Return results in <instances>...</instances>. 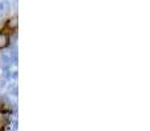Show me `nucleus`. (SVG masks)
Returning a JSON list of instances; mask_svg holds the SVG:
<instances>
[{
  "label": "nucleus",
  "mask_w": 150,
  "mask_h": 131,
  "mask_svg": "<svg viewBox=\"0 0 150 131\" xmlns=\"http://www.w3.org/2000/svg\"><path fill=\"white\" fill-rule=\"evenodd\" d=\"M0 66L1 67H4V68H7V67H9L11 66V59L7 57V55H4V57L0 59Z\"/></svg>",
  "instance_id": "1"
},
{
  "label": "nucleus",
  "mask_w": 150,
  "mask_h": 131,
  "mask_svg": "<svg viewBox=\"0 0 150 131\" xmlns=\"http://www.w3.org/2000/svg\"><path fill=\"white\" fill-rule=\"evenodd\" d=\"M7 43H8L7 37H5L3 33H0V49H1V47H5L7 46Z\"/></svg>",
  "instance_id": "2"
},
{
  "label": "nucleus",
  "mask_w": 150,
  "mask_h": 131,
  "mask_svg": "<svg viewBox=\"0 0 150 131\" xmlns=\"http://www.w3.org/2000/svg\"><path fill=\"white\" fill-rule=\"evenodd\" d=\"M1 126H3V119H1V116H0V129H1Z\"/></svg>",
  "instance_id": "3"
},
{
  "label": "nucleus",
  "mask_w": 150,
  "mask_h": 131,
  "mask_svg": "<svg viewBox=\"0 0 150 131\" xmlns=\"http://www.w3.org/2000/svg\"><path fill=\"white\" fill-rule=\"evenodd\" d=\"M1 11H3V4L0 3V12H1Z\"/></svg>",
  "instance_id": "4"
}]
</instances>
